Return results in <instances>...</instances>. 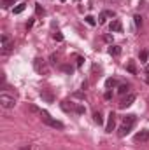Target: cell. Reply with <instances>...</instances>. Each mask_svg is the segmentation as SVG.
I'll list each match as a JSON object with an SVG mask.
<instances>
[{"mask_svg":"<svg viewBox=\"0 0 149 150\" xmlns=\"http://www.w3.org/2000/svg\"><path fill=\"white\" fill-rule=\"evenodd\" d=\"M126 68H128V72H130V74H133V75L137 74V68H135V63H133V61H130Z\"/></svg>","mask_w":149,"mask_h":150,"instance_id":"19","label":"cell"},{"mask_svg":"<svg viewBox=\"0 0 149 150\" xmlns=\"http://www.w3.org/2000/svg\"><path fill=\"white\" fill-rule=\"evenodd\" d=\"M25 7H27V4H19L18 7H14V14H21L25 11Z\"/></svg>","mask_w":149,"mask_h":150,"instance_id":"18","label":"cell"},{"mask_svg":"<svg viewBox=\"0 0 149 150\" xmlns=\"http://www.w3.org/2000/svg\"><path fill=\"white\" fill-rule=\"evenodd\" d=\"M116 127V113L111 112L109 113V120H107V126H105V131L107 133H112V129Z\"/></svg>","mask_w":149,"mask_h":150,"instance_id":"8","label":"cell"},{"mask_svg":"<svg viewBox=\"0 0 149 150\" xmlns=\"http://www.w3.org/2000/svg\"><path fill=\"white\" fill-rule=\"evenodd\" d=\"M135 142H148L149 140V131L148 129H142V131H139L137 134H135V138H133Z\"/></svg>","mask_w":149,"mask_h":150,"instance_id":"9","label":"cell"},{"mask_svg":"<svg viewBox=\"0 0 149 150\" xmlns=\"http://www.w3.org/2000/svg\"><path fill=\"white\" fill-rule=\"evenodd\" d=\"M62 2H65V0H62Z\"/></svg>","mask_w":149,"mask_h":150,"instance_id":"35","label":"cell"},{"mask_svg":"<svg viewBox=\"0 0 149 150\" xmlns=\"http://www.w3.org/2000/svg\"><path fill=\"white\" fill-rule=\"evenodd\" d=\"M109 28H111V32H121L123 30V25H121L119 19H114L111 25H109Z\"/></svg>","mask_w":149,"mask_h":150,"instance_id":"11","label":"cell"},{"mask_svg":"<svg viewBox=\"0 0 149 150\" xmlns=\"http://www.w3.org/2000/svg\"><path fill=\"white\" fill-rule=\"evenodd\" d=\"M146 72H148V74H149V65H148V67H146Z\"/></svg>","mask_w":149,"mask_h":150,"instance_id":"32","label":"cell"},{"mask_svg":"<svg viewBox=\"0 0 149 150\" xmlns=\"http://www.w3.org/2000/svg\"><path fill=\"white\" fill-rule=\"evenodd\" d=\"M56 59H58V54L53 52V54H51V63H56Z\"/></svg>","mask_w":149,"mask_h":150,"instance_id":"26","label":"cell"},{"mask_svg":"<svg viewBox=\"0 0 149 150\" xmlns=\"http://www.w3.org/2000/svg\"><path fill=\"white\" fill-rule=\"evenodd\" d=\"M104 40H105V42H112V37L111 35H104Z\"/></svg>","mask_w":149,"mask_h":150,"instance_id":"27","label":"cell"},{"mask_svg":"<svg viewBox=\"0 0 149 150\" xmlns=\"http://www.w3.org/2000/svg\"><path fill=\"white\" fill-rule=\"evenodd\" d=\"M146 82H148V84H149V77H148V79H146Z\"/></svg>","mask_w":149,"mask_h":150,"instance_id":"33","label":"cell"},{"mask_svg":"<svg viewBox=\"0 0 149 150\" xmlns=\"http://www.w3.org/2000/svg\"><path fill=\"white\" fill-rule=\"evenodd\" d=\"M133 21H135V25H137V26H142V18H140V16H135V18H133Z\"/></svg>","mask_w":149,"mask_h":150,"instance_id":"24","label":"cell"},{"mask_svg":"<svg viewBox=\"0 0 149 150\" xmlns=\"http://www.w3.org/2000/svg\"><path fill=\"white\" fill-rule=\"evenodd\" d=\"M14 2H16V0H2V7H4V9H9V7L14 5Z\"/></svg>","mask_w":149,"mask_h":150,"instance_id":"17","label":"cell"},{"mask_svg":"<svg viewBox=\"0 0 149 150\" xmlns=\"http://www.w3.org/2000/svg\"><path fill=\"white\" fill-rule=\"evenodd\" d=\"M114 86H117V80H116V79H107V80H105V87H107V89H111Z\"/></svg>","mask_w":149,"mask_h":150,"instance_id":"14","label":"cell"},{"mask_svg":"<svg viewBox=\"0 0 149 150\" xmlns=\"http://www.w3.org/2000/svg\"><path fill=\"white\" fill-rule=\"evenodd\" d=\"M0 105L4 107V108H12L14 105H16V100H14V96H9V94H0Z\"/></svg>","mask_w":149,"mask_h":150,"instance_id":"3","label":"cell"},{"mask_svg":"<svg viewBox=\"0 0 149 150\" xmlns=\"http://www.w3.org/2000/svg\"><path fill=\"white\" fill-rule=\"evenodd\" d=\"M32 25H34V19H30V21L27 23V28H32Z\"/></svg>","mask_w":149,"mask_h":150,"instance_id":"30","label":"cell"},{"mask_svg":"<svg viewBox=\"0 0 149 150\" xmlns=\"http://www.w3.org/2000/svg\"><path fill=\"white\" fill-rule=\"evenodd\" d=\"M40 98H42V100H46L47 103H53V101H54L53 93H49V91H46V89H42V91H40Z\"/></svg>","mask_w":149,"mask_h":150,"instance_id":"10","label":"cell"},{"mask_svg":"<svg viewBox=\"0 0 149 150\" xmlns=\"http://www.w3.org/2000/svg\"><path fill=\"white\" fill-rule=\"evenodd\" d=\"M35 14H37V16H44V14H46L44 7H40V5H35Z\"/></svg>","mask_w":149,"mask_h":150,"instance_id":"20","label":"cell"},{"mask_svg":"<svg viewBox=\"0 0 149 150\" xmlns=\"http://www.w3.org/2000/svg\"><path fill=\"white\" fill-rule=\"evenodd\" d=\"M84 21H86L90 26H95V25H97V19H95L93 16H86V18H84Z\"/></svg>","mask_w":149,"mask_h":150,"instance_id":"16","label":"cell"},{"mask_svg":"<svg viewBox=\"0 0 149 150\" xmlns=\"http://www.w3.org/2000/svg\"><path fill=\"white\" fill-rule=\"evenodd\" d=\"M2 52L4 54H7V52H11V49L14 47V44H12V38L9 37V35H2Z\"/></svg>","mask_w":149,"mask_h":150,"instance_id":"4","label":"cell"},{"mask_svg":"<svg viewBox=\"0 0 149 150\" xmlns=\"http://www.w3.org/2000/svg\"><path fill=\"white\" fill-rule=\"evenodd\" d=\"M21 150H30V145L28 147H21Z\"/></svg>","mask_w":149,"mask_h":150,"instance_id":"31","label":"cell"},{"mask_svg":"<svg viewBox=\"0 0 149 150\" xmlns=\"http://www.w3.org/2000/svg\"><path fill=\"white\" fill-rule=\"evenodd\" d=\"M75 112H77V113H84V107H81V105H79V107H75Z\"/></svg>","mask_w":149,"mask_h":150,"instance_id":"25","label":"cell"},{"mask_svg":"<svg viewBox=\"0 0 149 150\" xmlns=\"http://www.w3.org/2000/svg\"><path fill=\"white\" fill-rule=\"evenodd\" d=\"M116 14H114V11H102L100 12V16H98V25H104L109 18H114Z\"/></svg>","mask_w":149,"mask_h":150,"instance_id":"5","label":"cell"},{"mask_svg":"<svg viewBox=\"0 0 149 150\" xmlns=\"http://www.w3.org/2000/svg\"><path fill=\"white\" fill-rule=\"evenodd\" d=\"M34 68H35V72H37L39 75H47L49 74V65H47L44 59H40V58H37V59L34 61Z\"/></svg>","mask_w":149,"mask_h":150,"instance_id":"2","label":"cell"},{"mask_svg":"<svg viewBox=\"0 0 149 150\" xmlns=\"http://www.w3.org/2000/svg\"><path fill=\"white\" fill-rule=\"evenodd\" d=\"M128 89H130L128 86H119V89H117V93H119V94H126V93H128Z\"/></svg>","mask_w":149,"mask_h":150,"instance_id":"23","label":"cell"},{"mask_svg":"<svg viewBox=\"0 0 149 150\" xmlns=\"http://www.w3.org/2000/svg\"><path fill=\"white\" fill-rule=\"evenodd\" d=\"M148 56H149L148 51H140V54H139V59H140V63H146V61H148Z\"/></svg>","mask_w":149,"mask_h":150,"instance_id":"15","label":"cell"},{"mask_svg":"<svg viewBox=\"0 0 149 150\" xmlns=\"http://www.w3.org/2000/svg\"><path fill=\"white\" fill-rule=\"evenodd\" d=\"M135 100H137V96H135V94H126V98L119 103V108H126V107H130Z\"/></svg>","mask_w":149,"mask_h":150,"instance_id":"7","label":"cell"},{"mask_svg":"<svg viewBox=\"0 0 149 150\" xmlns=\"http://www.w3.org/2000/svg\"><path fill=\"white\" fill-rule=\"evenodd\" d=\"M75 2H79V0H75Z\"/></svg>","mask_w":149,"mask_h":150,"instance_id":"34","label":"cell"},{"mask_svg":"<svg viewBox=\"0 0 149 150\" xmlns=\"http://www.w3.org/2000/svg\"><path fill=\"white\" fill-rule=\"evenodd\" d=\"M112 98V93L111 91H107V93H105V100H111Z\"/></svg>","mask_w":149,"mask_h":150,"instance_id":"28","label":"cell"},{"mask_svg":"<svg viewBox=\"0 0 149 150\" xmlns=\"http://www.w3.org/2000/svg\"><path fill=\"white\" fill-rule=\"evenodd\" d=\"M109 54H111V56H119V54H121V47H119V45H112L111 44V47H109Z\"/></svg>","mask_w":149,"mask_h":150,"instance_id":"12","label":"cell"},{"mask_svg":"<svg viewBox=\"0 0 149 150\" xmlns=\"http://www.w3.org/2000/svg\"><path fill=\"white\" fill-rule=\"evenodd\" d=\"M40 119H42V122H44V124H47V126H51V127H54V129H63V122H60V120L53 119V117L46 112V110H40Z\"/></svg>","mask_w":149,"mask_h":150,"instance_id":"1","label":"cell"},{"mask_svg":"<svg viewBox=\"0 0 149 150\" xmlns=\"http://www.w3.org/2000/svg\"><path fill=\"white\" fill-rule=\"evenodd\" d=\"M93 120H95L98 126H100V124H104V117H102V113H100V112H95V113H93Z\"/></svg>","mask_w":149,"mask_h":150,"instance_id":"13","label":"cell"},{"mask_svg":"<svg viewBox=\"0 0 149 150\" xmlns=\"http://www.w3.org/2000/svg\"><path fill=\"white\" fill-rule=\"evenodd\" d=\"M82 61H84V59H82V58L79 56V58H77V67H81V65H82Z\"/></svg>","mask_w":149,"mask_h":150,"instance_id":"29","label":"cell"},{"mask_svg":"<svg viewBox=\"0 0 149 150\" xmlns=\"http://www.w3.org/2000/svg\"><path fill=\"white\" fill-rule=\"evenodd\" d=\"M53 38H54L56 42H62V40H63V35H62V32H54V33H53Z\"/></svg>","mask_w":149,"mask_h":150,"instance_id":"21","label":"cell"},{"mask_svg":"<svg viewBox=\"0 0 149 150\" xmlns=\"http://www.w3.org/2000/svg\"><path fill=\"white\" fill-rule=\"evenodd\" d=\"M132 127H133V124H126V122H123V124H121V127H119V131H117V136H119V138L126 136V134L132 131Z\"/></svg>","mask_w":149,"mask_h":150,"instance_id":"6","label":"cell"},{"mask_svg":"<svg viewBox=\"0 0 149 150\" xmlns=\"http://www.w3.org/2000/svg\"><path fill=\"white\" fill-rule=\"evenodd\" d=\"M62 70H63V72H67V74H72V72H74V67H70V65H63V67H62Z\"/></svg>","mask_w":149,"mask_h":150,"instance_id":"22","label":"cell"}]
</instances>
